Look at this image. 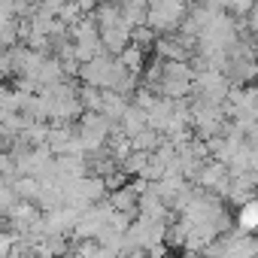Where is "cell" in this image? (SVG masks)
Returning a JSON list of instances; mask_svg holds the SVG:
<instances>
[{"mask_svg":"<svg viewBox=\"0 0 258 258\" xmlns=\"http://www.w3.org/2000/svg\"><path fill=\"white\" fill-rule=\"evenodd\" d=\"M127 103H131V100L121 97L118 91H112V88H100V112H103L109 121H118V115L124 112Z\"/></svg>","mask_w":258,"mask_h":258,"instance_id":"8992f818","label":"cell"},{"mask_svg":"<svg viewBox=\"0 0 258 258\" xmlns=\"http://www.w3.org/2000/svg\"><path fill=\"white\" fill-rule=\"evenodd\" d=\"M255 10V0H225L222 4V13H228V16H246V13H252Z\"/></svg>","mask_w":258,"mask_h":258,"instance_id":"8fae6325","label":"cell"},{"mask_svg":"<svg viewBox=\"0 0 258 258\" xmlns=\"http://www.w3.org/2000/svg\"><path fill=\"white\" fill-rule=\"evenodd\" d=\"M155 40H158V34L143 22V25H134L131 28V37H127V43L131 46H137V49H143L146 55H152V46H155Z\"/></svg>","mask_w":258,"mask_h":258,"instance_id":"30bf717a","label":"cell"},{"mask_svg":"<svg viewBox=\"0 0 258 258\" xmlns=\"http://www.w3.org/2000/svg\"><path fill=\"white\" fill-rule=\"evenodd\" d=\"M115 58H118V64H121L127 73H137V76H140V70H143V64H146V52L137 49V46H131V43H127Z\"/></svg>","mask_w":258,"mask_h":258,"instance_id":"9c48e42d","label":"cell"},{"mask_svg":"<svg viewBox=\"0 0 258 258\" xmlns=\"http://www.w3.org/2000/svg\"><path fill=\"white\" fill-rule=\"evenodd\" d=\"M255 225H258V204H255V198H249V201L237 204L234 228H240V231H255Z\"/></svg>","mask_w":258,"mask_h":258,"instance_id":"ba28073f","label":"cell"},{"mask_svg":"<svg viewBox=\"0 0 258 258\" xmlns=\"http://www.w3.org/2000/svg\"><path fill=\"white\" fill-rule=\"evenodd\" d=\"M131 140V149H143V152H155L161 143H164V134L161 131H155V127H140V131L134 134V137H127Z\"/></svg>","mask_w":258,"mask_h":258,"instance_id":"52a82bcc","label":"cell"},{"mask_svg":"<svg viewBox=\"0 0 258 258\" xmlns=\"http://www.w3.org/2000/svg\"><path fill=\"white\" fill-rule=\"evenodd\" d=\"M106 201L112 204V210H118V213H124V216H137V195L127 188V185H118V188H109L106 191Z\"/></svg>","mask_w":258,"mask_h":258,"instance_id":"5b68a950","label":"cell"},{"mask_svg":"<svg viewBox=\"0 0 258 258\" xmlns=\"http://www.w3.org/2000/svg\"><path fill=\"white\" fill-rule=\"evenodd\" d=\"M97 37H100V46H103V52H109V55H118V52L127 46L131 28H127L124 22H115V25H109V28H97Z\"/></svg>","mask_w":258,"mask_h":258,"instance_id":"7a4b0ae2","label":"cell"},{"mask_svg":"<svg viewBox=\"0 0 258 258\" xmlns=\"http://www.w3.org/2000/svg\"><path fill=\"white\" fill-rule=\"evenodd\" d=\"M112 124H115V121H109L100 109H82V112H79V118H76V137L82 140L85 152L106 143Z\"/></svg>","mask_w":258,"mask_h":258,"instance_id":"6da1fadb","label":"cell"},{"mask_svg":"<svg viewBox=\"0 0 258 258\" xmlns=\"http://www.w3.org/2000/svg\"><path fill=\"white\" fill-rule=\"evenodd\" d=\"M115 124H118V131H121L124 137H134L140 127H146V109H140L137 103H127Z\"/></svg>","mask_w":258,"mask_h":258,"instance_id":"3957f363","label":"cell"},{"mask_svg":"<svg viewBox=\"0 0 258 258\" xmlns=\"http://www.w3.org/2000/svg\"><path fill=\"white\" fill-rule=\"evenodd\" d=\"M118 4V16L127 28L134 25H143L146 22V13H149V0H115Z\"/></svg>","mask_w":258,"mask_h":258,"instance_id":"277c9868","label":"cell"}]
</instances>
